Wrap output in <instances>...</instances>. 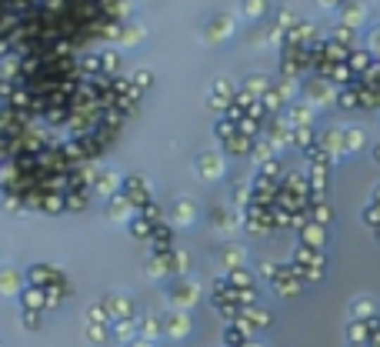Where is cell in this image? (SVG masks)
<instances>
[{"instance_id": "2e32d148", "label": "cell", "mask_w": 380, "mask_h": 347, "mask_svg": "<svg viewBox=\"0 0 380 347\" xmlns=\"http://www.w3.org/2000/svg\"><path fill=\"white\" fill-rule=\"evenodd\" d=\"M314 4L320 7V11H341L343 0H314Z\"/></svg>"}, {"instance_id": "8992f818", "label": "cell", "mask_w": 380, "mask_h": 347, "mask_svg": "<svg viewBox=\"0 0 380 347\" xmlns=\"http://www.w3.org/2000/svg\"><path fill=\"white\" fill-rule=\"evenodd\" d=\"M230 97H234V87H230V80H214V87H210V107L217 111H227L230 107Z\"/></svg>"}, {"instance_id": "8fae6325", "label": "cell", "mask_w": 380, "mask_h": 347, "mask_svg": "<svg viewBox=\"0 0 380 347\" xmlns=\"http://www.w3.org/2000/svg\"><path fill=\"white\" fill-rule=\"evenodd\" d=\"M130 84H134L137 90H151L153 87V74L147 70V67H137V70L130 74Z\"/></svg>"}, {"instance_id": "9c48e42d", "label": "cell", "mask_w": 380, "mask_h": 347, "mask_svg": "<svg viewBox=\"0 0 380 347\" xmlns=\"http://www.w3.org/2000/svg\"><path fill=\"white\" fill-rule=\"evenodd\" d=\"M270 17H274V24H270V27H280L284 34H287V30L297 24V13H293L291 7H274V13H270Z\"/></svg>"}, {"instance_id": "7a4b0ae2", "label": "cell", "mask_w": 380, "mask_h": 347, "mask_svg": "<svg viewBox=\"0 0 380 347\" xmlns=\"http://www.w3.org/2000/svg\"><path fill=\"white\" fill-rule=\"evenodd\" d=\"M370 20V7L364 0H343L341 4V24L357 30V27H364Z\"/></svg>"}, {"instance_id": "ba28073f", "label": "cell", "mask_w": 380, "mask_h": 347, "mask_svg": "<svg viewBox=\"0 0 380 347\" xmlns=\"http://www.w3.org/2000/svg\"><path fill=\"white\" fill-rule=\"evenodd\" d=\"M270 87H274V84H270V77H264V74H253V77L243 80V94H251L253 101H257V97H264Z\"/></svg>"}, {"instance_id": "5bb4252c", "label": "cell", "mask_w": 380, "mask_h": 347, "mask_svg": "<svg viewBox=\"0 0 380 347\" xmlns=\"http://www.w3.org/2000/svg\"><path fill=\"white\" fill-rule=\"evenodd\" d=\"M370 53H374V61H380V24L370 30V47H367Z\"/></svg>"}, {"instance_id": "6da1fadb", "label": "cell", "mask_w": 380, "mask_h": 347, "mask_svg": "<svg viewBox=\"0 0 380 347\" xmlns=\"http://www.w3.org/2000/svg\"><path fill=\"white\" fill-rule=\"evenodd\" d=\"M237 34V17L230 11H214L203 20V40L207 44H227Z\"/></svg>"}, {"instance_id": "30bf717a", "label": "cell", "mask_w": 380, "mask_h": 347, "mask_svg": "<svg viewBox=\"0 0 380 347\" xmlns=\"http://www.w3.org/2000/svg\"><path fill=\"white\" fill-rule=\"evenodd\" d=\"M117 70H120V53H117V51H103L101 53V74L117 77Z\"/></svg>"}, {"instance_id": "277c9868", "label": "cell", "mask_w": 380, "mask_h": 347, "mask_svg": "<svg viewBox=\"0 0 380 347\" xmlns=\"http://www.w3.org/2000/svg\"><path fill=\"white\" fill-rule=\"evenodd\" d=\"M317 37H320V27L314 20H307V17H297V24L287 30L284 40H291V44H314Z\"/></svg>"}, {"instance_id": "3957f363", "label": "cell", "mask_w": 380, "mask_h": 347, "mask_svg": "<svg viewBox=\"0 0 380 347\" xmlns=\"http://www.w3.org/2000/svg\"><path fill=\"white\" fill-rule=\"evenodd\" d=\"M144 40H147V24L137 20V17H127L124 24H120V37H117V44H120V47H137V44H144Z\"/></svg>"}, {"instance_id": "9a60e30c", "label": "cell", "mask_w": 380, "mask_h": 347, "mask_svg": "<svg viewBox=\"0 0 380 347\" xmlns=\"http://www.w3.org/2000/svg\"><path fill=\"white\" fill-rule=\"evenodd\" d=\"M177 217H180V220H194V204L180 201V204H177Z\"/></svg>"}, {"instance_id": "4fadbf2b", "label": "cell", "mask_w": 380, "mask_h": 347, "mask_svg": "<svg viewBox=\"0 0 380 347\" xmlns=\"http://www.w3.org/2000/svg\"><path fill=\"white\" fill-rule=\"evenodd\" d=\"M201 174H203V177H217V174H220V157H217V154H203L201 157Z\"/></svg>"}, {"instance_id": "52a82bcc", "label": "cell", "mask_w": 380, "mask_h": 347, "mask_svg": "<svg viewBox=\"0 0 380 347\" xmlns=\"http://www.w3.org/2000/svg\"><path fill=\"white\" fill-rule=\"evenodd\" d=\"M370 64H374V53H370L367 47H354V51H350V57H347V67L354 70L357 77H364V74L370 70Z\"/></svg>"}, {"instance_id": "5b68a950", "label": "cell", "mask_w": 380, "mask_h": 347, "mask_svg": "<svg viewBox=\"0 0 380 347\" xmlns=\"http://www.w3.org/2000/svg\"><path fill=\"white\" fill-rule=\"evenodd\" d=\"M270 13H274V0H241L243 20H264Z\"/></svg>"}, {"instance_id": "7c38bea8", "label": "cell", "mask_w": 380, "mask_h": 347, "mask_svg": "<svg viewBox=\"0 0 380 347\" xmlns=\"http://www.w3.org/2000/svg\"><path fill=\"white\" fill-rule=\"evenodd\" d=\"M327 40H337V44H343V47H354V30H350V27H343V24H337L327 34Z\"/></svg>"}]
</instances>
